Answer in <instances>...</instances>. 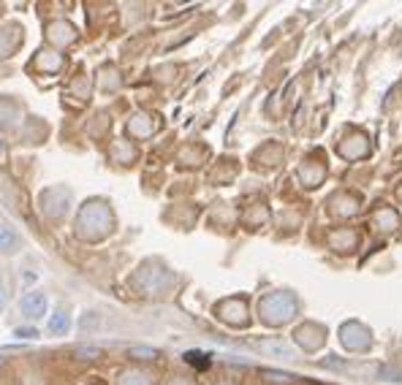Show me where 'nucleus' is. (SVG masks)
<instances>
[{
    "mask_svg": "<svg viewBox=\"0 0 402 385\" xmlns=\"http://www.w3.org/2000/svg\"><path fill=\"white\" fill-rule=\"evenodd\" d=\"M17 247H19V239H17V234H14L11 228L0 225V249H3V252H14Z\"/></svg>",
    "mask_w": 402,
    "mask_h": 385,
    "instance_id": "obj_2",
    "label": "nucleus"
},
{
    "mask_svg": "<svg viewBox=\"0 0 402 385\" xmlns=\"http://www.w3.org/2000/svg\"><path fill=\"white\" fill-rule=\"evenodd\" d=\"M131 353H134V356H150V358H155V350H144V347H134Z\"/></svg>",
    "mask_w": 402,
    "mask_h": 385,
    "instance_id": "obj_4",
    "label": "nucleus"
},
{
    "mask_svg": "<svg viewBox=\"0 0 402 385\" xmlns=\"http://www.w3.org/2000/svg\"><path fill=\"white\" fill-rule=\"evenodd\" d=\"M6 304V290H3V285H0V306Z\"/></svg>",
    "mask_w": 402,
    "mask_h": 385,
    "instance_id": "obj_5",
    "label": "nucleus"
},
{
    "mask_svg": "<svg viewBox=\"0 0 402 385\" xmlns=\"http://www.w3.org/2000/svg\"><path fill=\"white\" fill-rule=\"evenodd\" d=\"M68 329V315L65 312H55L52 320H49V334H63Z\"/></svg>",
    "mask_w": 402,
    "mask_h": 385,
    "instance_id": "obj_3",
    "label": "nucleus"
},
{
    "mask_svg": "<svg viewBox=\"0 0 402 385\" xmlns=\"http://www.w3.org/2000/svg\"><path fill=\"white\" fill-rule=\"evenodd\" d=\"M19 309L28 315V318H41L44 309H47V299L41 293H28L22 302H19Z\"/></svg>",
    "mask_w": 402,
    "mask_h": 385,
    "instance_id": "obj_1",
    "label": "nucleus"
}]
</instances>
